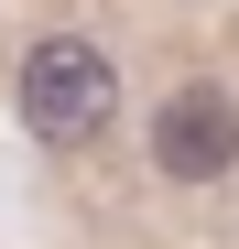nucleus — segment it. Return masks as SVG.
Returning <instances> with one entry per match:
<instances>
[{"label": "nucleus", "mask_w": 239, "mask_h": 249, "mask_svg": "<svg viewBox=\"0 0 239 249\" xmlns=\"http://www.w3.org/2000/svg\"><path fill=\"white\" fill-rule=\"evenodd\" d=\"M22 119H33V141H98L109 119H120V65L87 44V33H44V44L22 54Z\"/></svg>", "instance_id": "nucleus-1"}, {"label": "nucleus", "mask_w": 239, "mask_h": 249, "mask_svg": "<svg viewBox=\"0 0 239 249\" xmlns=\"http://www.w3.org/2000/svg\"><path fill=\"white\" fill-rule=\"evenodd\" d=\"M152 162H163L174 184H218L239 162V98L228 87H174L152 108Z\"/></svg>", "instance_id": "nucleus-2"}]
</instances>
